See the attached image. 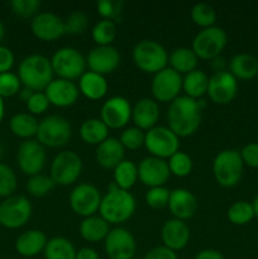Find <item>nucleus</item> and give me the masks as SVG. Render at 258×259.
I'll list each match as a JSON object with an SVG mask.
<instances>
[{"label":"nucleus","mask_w":258,"mask_h":259,"mask_svg":"<svg viewBox=\"0 0 258 259\" xmlns=\"http://www.w3.org/2000/svg\"><path fill=\"white\" fill-rule=\"evenodd\" d=\"M202 108L204 100H195L189 96L180 95L169 104L167 110V126L179 138L192 136L201 124Z\"/></svg>","instance_id":"1"},{"label":"nucleus","mask_w":258,"mask_h":259,"mask_svg":"<svg viewBox=\"0 0 258 259\" xmlns=\"http://www.w3.org/2000/svg\"><path fill=\"white\" fill-rule=\"evenodd\" d=\"M137 209L136 197L131 191H125L111 182L108 191L101 199L100 217L110 225H120L128 222Z\"/></svg>","instance_id":"2"},{"label":"nucleus","mask_w":258,"mask_h":259,"mask_svg":"<svg viewBox=\"0 0 258 259\" xmlns=\"http://www.w3.org/2000/svg\"><path fill=\"white\" fill-rule=\"evenodd\" d=\"M18 77L23 88L32 91H45L52 82L53 73L51 60L43 55H29L20 61L18 66Z\"/></svg>","instance_id":"3"},{"label":"nucleus","mask_w":258,"mask_h":259,"mask_svg":"<svg viewBox=\"0 0 258 259\" xmlns=\"http://www.w3.org/2000/svg\"><path fill=\"white\" fill-rule=\"evenodd\" d=\"M134 65L144 73L156 75L168 67V53L166 48L153 39H143L137 43L132 52Z\"/></svg>","instance_id":"4"},{"label":"nucleus","mask_w":258,"mask_h":259,"mask_svg":"<svg viewBox=\"0 0 258 259\" xmlns=\"http://www.w3.org/2000/svg\"><path fill=\"white\" fill-rule=\"evenodd\" d=\"M244 163L239 151L223 149L212 161V175L219 186L230 189L237 186L243 176Z\"/></svg>","instance_id":"5"},{"label":"nucleus","mask_w":258,"mask_h":259,"mask_svg":"<svg viewBox=\"0 0 258 259\" xmlns=\"http://www.w3.org/2000/svg\"><path fill=\"white\" fill-rule=\"evenodd\" d=\"M51 66L57 78L73 81L78 80L88 71L86 57L73 47H62L52 55Z\"/></svg>","instance_id":"6"},{"label":"nucleus","mask_w":258,"mask_h":259,"mask_svg":"<svg viewBox=\"0 0 258 259\" xmlns=\"http://www.w3.org/2000/svg\"><path fill=\"white\" fill-rule=\"evenodd\" d=\"M72 126L70 121L61 115H48L39 121L35 139L48 148H61L70 142Z\"/></svg>","instance_id":"7"},{"label":"nucleus","mask_w":258,"mask_h":259,"mask_svg":"<svg viewBox=\"0 0 258 259\" xmlns=\"http://www.w3.org/2000/svg\"><path fill=\"white\" fill-rule=\"evenodd\" d=\"M82 167V159L76 152L62 151L51 162L50 176L58 186H71L80 179Z\"/></svg>","instance_id":"8"},{"label":"nucleus","mask_w":258,"mask_h":259,"mask_svg":"<svg viewBox=\"0 0 258 259\" xmlns=\"http://www.w3.org/2000/svg\"><path fill=\"white\" fill-rule=\"evenodd\" d=\"M228 42V35L223 28L210 27L201 29L192 40V51L199 60L212 61L219 57Z\"/></svg>","instance_id":"9"},{"label":"nucleus","mask_w":258,"mask_h":259,"mask_svg":"<svg viewBox=\"0 0 258 259\" xmlns=\"http://www.w3.org/2000/svg\"><path fill=\"white\" fill-rule=\"evenodd\" d=\"M33 207L22 195H13L0 202V225L7 229L23 228L32 218Z\"/></svg>","instance_id":"10"},{"label":"nucleus","mask_w":258,"mask_h":259,"mask_svg":"<svg viewBox=\"0 0 258 259\" xmlns=\"http://www.w3.org/2000/svg\"><path fill=\"white\" fill-rule=\"evenodd\" d=\"M144 148L149 152V156L167 161L180 151V138L168 126L157 125L146 132Z\"/></svg>","instance_id":"11"},{"label":"nucleus","mask_w":258,"mask_h":259,"mask_svg":"<svg viewBox=\"0 0 258 259\" xmlns=\"http://www.w3.org/2000/svg\"><path fill=\"white\" fill-rule=\"evenodd\" d=\"M101 199L103 196L98 187L91 184H78L70 192L68 204L76 215L85 219L98 214Z\"/></svg>","instance_id":"12"},{"label":"nucleus","mask_w":258,"mask_h":259,"mask_svg":"<svg viewBox=\"0 0 258 259\" xmlns=\"http://www.w3.org/2000/svg\"><path fill=\"white\" fill-rule=\"evenodd\" d=\"M182 91V76L172 68L166 67L159 71L151 81L152 99L157 103L171 104Z\"/></svg>","instance_id":"13"},{"label":"nucleus","mask_w":258,"mask_h":259,"mask_svg":"<svg viewBox=\"0 0 258 259\" xmlns=\"http://www.w3.org/2000/svg\"><path fill=\"white\" fill-rule=\"evenodd\" d=\"M46 161V148L37 139H28L20 143L17 152V162L23 174L29 177L42 174Z\"/></svg>","instance_id":"14"},{"label":"nucleus","mask_w":258,"mask_h":259,"mask_svg":"<svg viewBox=\"0 0 258 259\" xmlns=\"http://www.w3.org/2000/svg\"><path fill=\"white\" fill-rule=\"evenodd\" d=\"M104 250L109 259H132L137 252L136 238L125 228H113L104 240Z\"/></svg>","instance_id":"15"},{"label":"nucleus","mask_w":258,"mask_h":259,"mask_svg":"<svg viewBox=\"0 0 258 259\" xmlns=\"http://www.w3.org/2000/svg\"><path fill=\"white\" fill-rule=\"evenodd\" d=\"M238 80L228 70L212 72L209 77L207 93L210 100L217 105H227L235 99L238 94Z\"/></svg>","instance_id":"16"},{"label":"nucleus","mask_w":258,"mask_h":259,"mask_svg":"<svg viewBox=\"0 0 258 259\" xmlns=\"http://www.w3.org/2000/svg\"><path fill=\"white\" fill-rule=\"evenodd\" d=\"M100 119L109 129H123L132 120V104L124 96H111L101 106Z\"/></svg>","instance_id":"17"},{"label":"nucleus","mask_w":258,"mask_h":259,"mask_svg":"<svg viewBox=\"0 0 258 259\" xmlns=\"http://www.w3.org/2000/svg\"><path fill=\"white\" fill-rule=\"evenodd\" d=\"M137 166H138V181L148 189L164 186L171 176L166 159L148 156L142 159Z\"/></svg>","instance_id":"18"},{"label":"nucleus","mask_w":258,"mask_h":259,"mask_svg":"<svg viewBox=\"0 0 258 259\" xmlns=\"http://www.w3.org/2000/svg\"><path fill=\"white\" fill-rule=\"evenodd\" d=\"M89 71L106 76L120 65V53L114 46H96L86 56Z\"/></svg>","instance_id":"19"},{"label":"nucleus","mask_w":258,"mask_h":259,"mask_svg":"<svg viewBox=\"0 0 258 259\" xmlns=\"http://www.w3.org/2000/svg\"><path fill=\"white\" fill-rule=\"evenodd\" d=\"M33 35L42 42H55L65 35V24L62 18L51 12H40L30 23Z\"/></svg>","instance_id":"20"},{"label":"nucleus","mask_w":258,"mask_h":259,"mask_svg":"<svg viewBox=\"0 0 258 259\" xmlns=\"http://www.w3.org/2000/svg\"><path fill=\"white\" fill-rule=\"evenodd\" d=\"M51 105L56 108H68L76 104L80 96L77 83L73 81L53 78L52 82L45 90Z\"/></svg>","instance_id":"21"},{"label":"nucleus","mask_w":258,"mask_h":259,"mask_svg":"<svg viewBox=\"0 0 258 259\" xmlns=\"http://www.w3.org/2000/svg\"><path fill=\"white\" fill-rule=\"evenodd\" d=\"M161 238L164 247L177 253L189 244L190 238H191V230L186 222L172 218V219L167 220L162 227Z\"/></svg>","instance_id":"22"},{"label":"nucleus","mask_w":258,"mask_h":259,"mask_svg":"<svg viewBox=\"0 0 258 259\" xmlns=\"http://www.w3.org/2000/svg\"><path fill=\"white\" fill-rule=\"evenodd\" d=\"M167 207L175 219L186 222L196 214L199 204L196 196L190 190L175 189L171 190Z\"/></svg>","instance_id":"23"},{"label":"nucleus","mask_w":258,"mask_h":259,"mask_svg":"<svg viewBox=\"0 0 258 259\" xmlns=\"http://www.w3.org/2000/svg\"><path fill=\"white\" fill-rule=\"evenodd\" d=\"M159 105L152 98L139 99L134 105H132V120L134 126L143 132L151 131L157 126L159 120Z\"/></svg>","instance_id":"24"},{"label":"nucleus","mask_w":258,"mask_h":259,"mask_svg":"<svg viewBox=\"0 0 258 259\" xmlns=\"http://www.w3.org/2000/svg\"><path fill=\"white\" fill-rule=\"evenodd\" d=\"M125 156V149L121 146L118 138L109 137L108 139L99 144L95 151V159L100 167L105 169H114Z\"/></svg>","instance_id":"25"},{"label":"nucleus","mask_w":258,"mask_h":259,"mask_svg":"<svg viewBox=\"0 0 258 259\" xmlns=\"http://www.w3.org/2000/svg\"><path fill=\"white\" fill-rule=\"evenodd\" d=\"M47 235L39 229H29L22 233L15 240V250L19 255L25 258L37 257L45 252L47 245Z\"/></svg>","instance_id":"26"},{"label":"nucleus","mask_w":258,"mask_h":259,"mask_svg":"<svg viewBox=\"0 0 258 259\" xmlns=\"http://www.w3.org/2000/svg\"><path fill=\"white\" fill-rule=\"evenodd\" d=\"M77 86L80 94L93 101H98L105 98L109 90V83L105 76L89 70L78 78Z\"/></svg>","instance_id":"27"},{"label":"nucleus","mask_w":258,"mask_h":259,"mask_svg":"<svg viewBox=\"0 0 258 259\" xmlns=\"http://www.w3.org/2000/svg\"><path fill=\"white\" fill-rule=\"evenodd\" d=\"M81 238L88 243L104 242L110 232V224L100 215H93L82 219L78 228Z\"/></svg>","instance_id":"28"},{"label":"nucleus","mask_w":258,"mask_h":259,"mask_svg":"<svg viewBox=\"0 0 258 259\" xmlns=\"http://www.w3.org/2000/svg\"><path fill=\"white\" fill-rule=\"evenodd\" d=\"M230 73L237 80H252L258 76V60L249 53H237L229 61Z\"/></svg>","instance_id":"29"},{"label":"nucleus","mask_w":258,"mask_h":259,"mask_svg":"<svg viewBox=\"0 0 258 259\" xmlns=\"http://www.w3.org/2000/svg\"><path fill=\"white\" fill-rule=\"evenodd\" d=\"M197 63H199V58L195 55L192 48H175L171 52V55H168L169 68L176 71L181 76H185L191 72V71L196 70Z\"/></svg>","instance_id":"30"},{"label":"nucleus","mask_w":258,"mask_h":259,"mask_svg":"<svg viewBox=\"0 0 258 259\" xmlns=\"http://www.w3.org/2000/svg\"><path fill=\"white\" fill-rule=\"evenodd\" d=\"M39 121L29 113H18L10 118L9 128L15 137L20 139H33L37 136Z\"/></svg>","instance_id":"31"},{"label":"nucleus","mask_w":258,"mask_h":259,"mask_svg":"<svg viewBox=\"0 0 258 259\" xmlns=\"http://www.w3.org/2000/svg\"><path fill=\"white\" fill-rule=\"evenodd\" d=\"M207 85H209V76L199 68L182 76V91L185 93V96H189L195 100H200L202 96L206 95Z\"/></svg>","instance_id":"32"},{"label":"nucleus","mask_w":258,"mask_h":259,"mask_svg":"<svg viewBox=\"0 0 258 259\" xmlns=\"http://www.w3.org/2000/svg\"><path fill=\"white\" fill-rule=\"evenodd\" d=\"M110 129L101 121L100 118L86 119L80 126V137L86 144L96 146L109 138Z\"/></svg>","instance_id":"33"},{"label":"nucleus","mask_w":258,"mask_h":259,"mask_svg":"<svg viewBox=\"0 0 258 259\" xmlns=\"http://www.w3.org/2000/svg\"><path fill=\"white\" fill-rule=\"evenodd\" d=\"M113 182L119 189L131 191L138 182V166L133 161L124 159L113 169Z\"/></svg>","instance_id":"34"},{"label":"nucleus","mask_w":258,"mask_h":259,"mask_svg":"<svg viewBox=\"0 0 258 259\" xmlns=\"http://www.w3.org/2000/svg\"><path fill=\"white\" fill-rule=\"evenodd\" d=\"M76 253L77 250L71 240L63 237H55L48 239L43 254L46 259H75Z\"/></svg>","instance_id":"35"},{"label":"nucleus","mask_w":258,"mask_h":259,"mask_svg":"<svg viewBox=\"0 0 258 259\" xmlns=\"http://www.w3.org/2000/svg\"><path fill=\"white\" fill-rule=\"evenodd\" d=\"M227 218L232 224L239 225V227L249 224L254 218L252 202L244 201V200L233 202L228 209Z\"/></svg>","instance_id":"36"},{"label":"nucleus","mask_w":258,"mask_h":259,"mask_svg":"<svg viewBox=\"0 0 258 259\" xmlns=\"http://www.w3.org/2000/svg\"><path fill=\"white\" fill-rule=\"evenodd\" d=\"M116 34H118L116 23L110 20H99L91 30V37L96 46H113Z\"/></svg>","instance_id":"37"},{"label":"nucleus","mask_w":258,"mask_h":259,"mask_svg":"<svg viewBox=\"0 0 258 259\" xmlns=\"http://www.w3.org/2000/svg\"><path fill=\"white\" fill-rule=\"evenodd\" d=\"M190 17H191L194 24L201 28V29L214 27L215 22H217L215 9L210 4H206V3L195 4L190 10Z\"/></svg>","instance_id":"38"},{"label":"nucleus","mask_w":258,"mask_h":259,"mask_svg":"<svg viewBox=\"0 0 258 259\" xmlns=\"http://www.w3.org/2000/svg\"><path fill=\"white\" fill-rule=\"evenodd\" d=\"M56 184L50 175L38 174L30 176L27 181L28 194L34 197H45L55 189Z\"/></svg>","instance_id":"39"},{"label":"nucleus","mask_w":258,"mask_h":259,"mask_svg":"<svg viewBox=\"0 0 258 259\" xmlns=\"http://www.w3.org/2000/svg\"><path fill=\"white\" fill-rule=\"evenodd\" d=\"M167 163H168L171 175L180 177V179L189 176L192 172V168H194V162H192L191 157L182 151L176 152L174 156L169 157L167 159Z\"/></svg>","instance_id":"40"},{"label":"nucleus","mask_w":258,"mask_h":259,"mask_svg":"<svg viewBox=\"0 0 258 259\" xmlns=\"http://www.w3.org/2000/svg\"><path fill=\"white\" fill-rule=\"evenodd\" d=\"M124 3L121 0H99L96 3V12L101 19L110 22H120L123 15Z\"/></svg>","instance_id":"41"},{"label":"nucleus","mask_w":258,"mask_h":259,"mask_svg":"<svg viewBox=\"0 0 258 259\" xmlns=\"http://www.w3.org/2000/svg\"><path fill=\"white\" fill-rule=\"evenodd\" d=\"M18 187V179L12 167L0 162V197L7 199L14 195Z\"/></svg>","instance_id":"42"},{"label":"nucleus","mask_w":258,"mask_h":259,"mask_svg":"<svg viewBox=\"0 0 258 259\" xmlns=\"http://www.w3.org/2000/svg\"><path fill=\"white\" fill-rule=\"evenodd\" d=\"M144 138H146V132L141 131L133 125L123 129L118 139L121 146L124 147V149L137 151V149L144 147Z\"/></svg>","instance_id":"43"},{"label":"nucleus","mask_w":258,"mask_h":259,"mask_svg":"<svg viewBox=\"0 0 258 259\" xmlns=\"http://www.w3.org/2000/svg\"><path fill=\"white\" fill-rule=\"evenodd\" d=\"M65 24V34L78 35L82 34L89 27V17L83 12H73L63 19Z\"/></svg>","instance_id":"44"},{"label":"nucleus","mask_w":258,"mask_h":259,"mask_svg":"<svg viewBox=\"0 0 258 259\" xmlns=\"http://www.w3.org/2000/svg\"><path fill=\"white\" fill-rule=\"evenodd\" d=\"M169 194H171V191L166 186L151 187V189L147 190L144 200H146V204L152 209H163L168 205Z\"/></svg>","instance_id":"45"},{"label":"nucleus","mask_w":258,"mask_h":259,"mask_svg":"<svg viewBox=\"0 0 258 259\" xmlns=\"http://www.w3.org/2000/svg\"><path fill=\"white\" fill-rule=\"evenodd\" d=\"M22 82L17 73L5 72L0 73V98H12L18 95L22 90Z\"/></svg>","instance_id":"46"},{"label":"nucleus","mask_w":258,"mask_h":259,"mask_svg":"<svg viewBox=\"0 0 258 259\" xmlns=\"http://www.w3.org/2000/svg\"><path fill=\"white\" fill-rule=\"evenodd\" d=\"M40 2L39 0H12L10 9L17 17L28 19L34 18L39 13Z\"/></svg>","instance_id":"47"},{"label":"nucleus","mask_w":258,"mask_h":259,"mask_svg":"<svg viewBox=\"0 0 258 259\" xmlns=\"http://www.w3.org/2000/svg\"><path fill=\"white\" fill-rule=\"evenodd\" d=\"M25 105H27L28 113L35 116L45 114L48 110L51 104L48 101V98L45 94V91H37V93H33V95L25 103Z\"/></svg>","instance_id":"48"},{"label":"nucleus","mask_w":258,"mask_h":259,"mask_svg":"<svg viewBox=\"0 0 258 259\" xmlns=\"http://www.w3.org/2000/svg\"><path fill=\"white\" fill-rule=\"evenodd\" d=\"M242 161L244 166L252 167V168H258V143L252 142L243 147L239 151Z\"/></svg>","instance_id":"49"},{"label":"nucleus","mask_w":258,"mask_h":259,"mask_svg":"<svg viewBox=\"0 0 258 259\" xmlns=\"http://www.w3.org/2000/svg\"><path fill=\"white\" fill-rule=\"evenodd\" d=\"M15 57L13 51L7 46L0 45V73L10 72L14 66Z\"/></svg>","instance_id":"50"},{"label":"nucleus","mask_w":258,"mask_h":259,"mask_svg":"<svg viewBox=\"0 0 258 259\" xmlns=\"http://www.w3.org/2000/svg\"><path fill=\"white\" fill-rule=\"evenodd\" d=\"M143 259H179L177 258V253L174 250L168 249L164 245H158L152 249H149L146 253Z\"/></svg>","instance_id":"51"},{"label":"nucleus","mask_w":258,"mask_h":259,"mask_svg":"<svg viewBox=\"0 0 258 259\" xmlns=\"http://www.w3.org/2000/svg\"><path fill=\"white\" fill-rule=\"evenodd\" d=\"M194 259H225V257L217 249H202L195 255Z\"/></svg>","instance_id":"52"},{"label":"nucleus","mask_w":258,"mask_h":259,"mask_svg":"<svg viewBox=\"0 0 258 259\" xmlns=\"http://www.w3.org/2000/svg\"><path fill=\"white\" fill-rule=\"evenodd\" d=\"M75 259H100L99 253L91 247H82L77 250Z\"/></svg>","instance_id":"53"},{"label":"nucleus","mask_w":258,"mask_h":259,"mask_svg":"<svg viewBox=\"0 0 258 259\" xmlns=\"http://www.w3.org/2000/svg\"><path fill=\"white\" fill-rule=\"evenodd\" d=\"M33 93H35V91L29 90V89H27V88H22V90H20V93L18 94V95H19L20 100L24 101V103H27V101L30 99V96L33 95Z\"/></svg>","instance_id":"54"},{"label":"nucleus","mask_w":258,"mask_h":259,"mask_svg":"<svg viewBox=\"0 0 258 259\" xmlns=\"http://www.w3.org/2000/svg\"><path fill=\"white\" fill-rule=\"evenodd\" d=\"M5 115V104H4V99L0 98V124H2L3 119H4Z\"/></svg>","instance_id":"55"},{"label":"nucleus","mask_w":258,"mask_h":259,"mask_svg":"<svg viewBox=\"0 0 258 259\" xmlns=\"http://www.w3.org/2000/svg\"><path fill=\"white\" fill-rule=\"evenodd\" d=\"M252 206H253V210H254V218H257L258 219V195L255 196V199L253 200Z\"/></svg>","instance_id":"56"},{"label":"nucleus","mask_w":258,"mask_h":259,"mask_svg":"<svg viewBox=\"0 0 258 259\" xmlns=\"http://www.w3.org/2000/svg\"><path fill=\"white\" fill-rule=\"evenodd\" d=\"M4 37H5V27H4V23L0 20V45H2Z\"/></svg>","instance_id":"57"},{"label":"nucleus","mask_w":258,"mask_h":259,"mask_svg":"<svg viewBox=\"0 0 258 259\" xmlns=\"http://www.w3.org/2000/svg\"><path fill=\"white\" fill-rule=\"evenodd\" d=\"M3 154H4V149H3V146H2V143H0V159H2Z\"/></svg>","instance_id":"58"},{"label":"nucleus","mask_w":258,"mask_h":259,"mask_svg":"<svg viewBox=\"0 0 258 259\" xmlns=\"http://www.w3.org/2000/svg\"><path fill=\"white\" fill-rule=\"evenodd\" d=\"M132 259H139V258H136V257H134V258H132Z\"/></svg>","instance_id":"59"},{"label":"nucleus","mask_w":258,"mask_h":259,"mask_svg":"<svg viewBox=\"0 0 258 259\" xmlns=\"http://www.w3.org/2000/svg\"><path fill=\"white\" fill-rule=\"evenodd\" d=\"M257 77H258V76H257Z\"/></svg>","instance_id":"60"}]
</instances>
